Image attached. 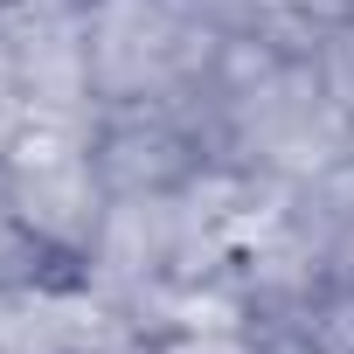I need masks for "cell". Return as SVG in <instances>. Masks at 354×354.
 I'll return each mask as SVG.
<instances>
[{
	"label": "cell",
	"mask_w": 354,
	"mask_h": 354,
	"mask_svg": "<svg viewBox=\"0 0 354 354\" xmlns=\"http://www.w3.org/2000/svg\"><path fill=\"white\" fill-rule=\"evenodd\" d=\"M299 354H354V285H326V299L306 319Z\"/></svg>",
	"instance_id": "obj_4"
},
{
	"label": "cell",
	"mask_w": 354,
	"mask_h": 354,
	"mask_svg": "<svg viewBox=\"0 0 354 354\" xmlns=\"http://www.w3.org/2000/svg\"><path fill=\"white\" fill-rule=\"evenodd\" d=\"M0 70L28 118H97L91 0H0Z\"/></svg>",
	"instance_id": "obj_3"
},
{
	"label": "cell",
	"mask_w": 354,
	"mask_h": 354,
	"mask_svg": "<svg viewBox=\"0 0 354 354\" xmlns=\"http://www.w3.org/2000/svg\"><path fill=\"white\" fill-rule=\"evenodd\" d=\"M340 15H354V0H340Z\"/></svg>",
	"instance_id": "obj_5"
},
{
	"label": "cell",
	"mask_w": 354,
	"mask_h": 354,
	"mask_svg": "<svg viewBox=\"0 0 354 354\" xmlns=\"http://www.w3.org/2000/svg\"><path fill=\"white\" fill-rule=\"evenodd\" d=\"M230 28L216 0H91V84L97 111L202 104Z\"/></svg>",
	"instance_id": "obj_1"
},
{
	"label": "cell",
	"mask_w": 354,
	"mask_h": 354,
	"mask_svg": "<svg viewBox=\"0 0 354 354\" xmlns=\"http://www.w3.org/2000/svg\"><path fill=\"white\" fill-rule=\"evenodd\" d=\"M0 195L63 271L84 278V257L118 202L97 160V118H28L0 153Z\"/></svg>",
	"instance_id": "obj_2"
}]
</instances>
